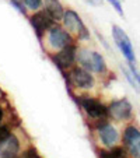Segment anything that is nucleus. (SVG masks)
<instances>
[{
	"label": "nucleus",
	"instance_id": "obj_23",
	"mask_svg": "<svg viewBox=\"0 0 140 158\" xmlns=\"http://www.w3.org/2000/svg\"><path fill=\"white\" fill-rule=\"evenodd\" d=\"M3 116H4V112H3V108L0 106V123H2V120H3Z\"/></svg>",
	"mask_w": 140,
	"mask_h": 158
},
{
	"label": "nucleus",
	"instance_id": "obj_9",
	"mask_svg": "<svg viewBox=\"0 0 140 158\" xmlns=\"http://www.w3.org/2000/svg\"><path fill=\"white\" fill-rule=\"evenodd\" d=\"M97 129H98L100 140L102 141V144H104L105 147H109L111 148V147H113L116 143H118V140H119V133H118V130H116L112 125H109L105 119H102L101 123L97 125Z\"/></svg>",
	"mask_w": 140,
	"mask_h": 158
},
{
	"label": "nucleus",
	"instance_id": "obj_19",
	"mask_svg": "<svg viewBox=\"0 0 140 158\" xmlns=\"http://www.w3.org/2000/svg\"><path fill=\"white\" fill-rule=\"evenodd\" d=\"M107 2L113 7V9L116 10V13H118V14L123 17V10H122V4H121V0H107Z\"/></svg>",
	"mask_w": 140,
	"mask_h": 158
},
{
	"label": "nucleus",
	"instance_id": "obj_12",
	"mask_svg": "<svg viewBox=\"0 0 140 158\" xmlns=\"http://www.w3.org/2000/svg\"><path fill=\"white\" fill-rule=\"evenodd\" d=\"M77 62L81 64V67L90 72H94V52L86 48L77 49Z\"/></svg>",
	"mask_w": 140,
	"mask_h": 158
},
{
	"label": "nucleus",
	"instance_id": "obj_8",
	"mask_svg": "<svg viewBox=\"0 0 140 158\" xmlns=\"http://www.w3.org/2000/svg\"><path fill=\"white\" fill-rule=\"evenodd\" d=\"M53 21L55 20L46 11H38L30 17V23H31V25H32V28L35 30L36 36H38L39 39L42 38V35H44L46 31L51 30V27L53 25Z\"/></svg>",
	"mask_w": 140,
	"mask_h": 158
},
{
	"label": "nucleus",
	"instance_id": "obj_1",
	"mask_svg": "<svg viewBox=\"0 0 140 158\" xmlns=\"http://www.w3.org/2000/svg\"><path fill=\"white\" fill-rule=\"evenodd\" d=\"M63 24H65L66 30L69 32L76 34L78 36V39H88L90 38V32L87 30V27L84 25V23L81 21L80 15L74 11V10H65L63 14Z\"/></svg>",
	"mask_w": 140,
	"mask_h": 158
},
{
	"label": "nucleus",
	"instance_id": "obj_16",
	"mask_svg": "<svg viewBox=\"0 0 140 158\" xmlns=\"http://www.w3.org/2000/svg\"><path fill=\"white\" fill-rule=\"evenodd\" d=\"M18 158H41V155L38 154V151H36L35 148H28V150H25L24 152H23V155H20Z\"/></svg>",
	"mask_w": 140,
	"mask_h": 158
},
{
	"label": "nucleus",
	"instance_id": "obj_24",
	"mask_svg": "<svg viewBox=\"0 0 140 158\" xmlns=\"http://www.w3.org/2000/svg\"><path fill=\"white\" fill-rule=\"evenodd\" d=\"M17 158H18V157H17Z\"/></svg>",
	"mask_w": 140,
	"mask_h": 158
},
{
	"label": "nucleus",
	"instance_id": "obj_7",
	"mask_svg": "<svg viewBox=\"0 0 140 158\" xmlns=\"http://www.w3.org/2000/svg\"><path fill=\"white\" fill-rule=\"evenodd\" d=\"M56 66L59 67L60 70H65V69H70L74 62L77 60V49H76L74 45H69L66 48L60 49L53 57H52Z\"/></svg>",
	"mask_w": 140,
	"mask_h": 158
},
{
	"label": "nucleus",
	"instance_id": "obj_5",
	"mask_svg": "<svg viewBox=\"0 0 140 158\" xmlns=\"http://www.w3.org/2000/svg\"><path fill=\"white\" fill-rule=\"evenodd\" d=\"M80 104L90 118H94V119H105V118L109 115L108 114V108L95 98L83 97V98H80Z\"/></svg>",
	"mask_w": 140,
	"mask_h": 158
},
{
	"label": "nucleus",
	"instance_id": "obj_15",
	"mask_svg": "<svg viewBox=\"0 0 140 158\" xmlns=\"http://www.w3.org/2000/svg\"><path fill=\"white\" fill-rule=\"evenodd\" d=\"M125 146L128 147V150H129L132 157L140 158V136L136 139H133V140L129 141V143H126Z\"/></svg>",
	"mask_w": 140,
	"mask_h": 158
},
{
	"label": "nucleus",
	"instance_id": "obj_4",
	"mask_svg": "<svg viewBox=\"0 0 140 158\" xmlns=\"http://www.w3.org/2000/svg\"><path fill=\"white\" fill-rule=\"evenodd\" d=\"M69 81L76 88L81 89H91L94 87V83H95L90 70L84 69V67H73L69 72Z\"/></svg>",
	"mask_w": 140,
	"mask_h": 158
},
{
	"label": "nucleus",
	"instance_id": "obj_14",
	"mask_svg": "<svg viewBox=\"0 0 140 158\" xmlns=\"http://www.w3.org/2000/svg\"><path fill=\"white\" fill-rule=\"evenodd\" d=\"M94 72L95 73L107 72V63H105L102 55H100L98 52H94Z\"/></svg>",
	"mask_w": 140,
	"mask_h": 158
},
{
	"label": "nucleus",
	"instance_id": "obj_17",
	"mask_svg": "<svg viewBox=\"0 0 140 158\" xmlns=\"http://www.w3.org/2000/svg\"><path fill=\"white\" fill-rule=\"evenodd\" d=\"M23 2L31 10H38L42 6V0H23Z\"/></svg>",
	"mask_w": 140,
	"mask_h": 158
},
{
	"label": "nucleus",
	"instance_id": "obj_10",
	"mask_svg": "<svg viewBox=\"0 0 140 158\" xmlns=\"http://www.w3.org/2000/svg\"><path fill=\"white\" fill-rule=\"evenodd\" d=\"M20 151V140L15 134H10L0 143V158H17Z\"/></svg>",
	"mask_w": 140,
	"mask_h": 158
},
{
	"label": "nucleus",
	"instance_id": "obj_11",
	"mask_svg": "<svg viewBox=\"0 0 140 158\" xmlns=\"http://www.w3.org/2000/svg\"><path fill=\"white\" fill-rule=\"evenodd\" d=\"M45 11L48 13L55 21H59L63 18L65 9L59 0H45Z\"/></svg>",
	"mask_w": 140,
	"mask_h": 158
},
{
	"label": "nucleus",
	"instance_id": "obj_13",
	"mask_svg": "<svg viewBox=\"0 0 140 158\" xmlns=\"http://www.w3.org/2000/svg\"><path fill=\"white\" fill-rule=\"evenodd\" d=\"M100 158H126V151L122 147H111V150H100Z\"/></svg>",
	"mask_w": 140,
	"mask_h": 158
},
{
	"label": "nucleus",
	"instance_id": "obj_21",
	"mask_svg": "<svg viewBox=\"0 0 140 158\" xmlns=\"http://www.w3.org/2000/svg\"><path fill=\"white\" fill-rule=\"evenodd\" d=\"M129 69H130V72L133 73V76H134V78H136V81L139 83V85H140V73L137 72L136 69H134V66H133V63H129Z\"/></svg>",
	"mask_w": 140,
	"mask_h": 158
},
{
	"label": "nucleus",
	"instance_id": "obj_20",
	"mask_svg": "<svg viewBox=\"0 0 140 158\" xmlns=\"http://www.w3.org/2000/svg\"><path fill=\"white\" fill-rule=\"evenodd\" d=\"M10 134H11V131H10V129L7 126H0V143L3 140H6Z\"/></svg>",
	"mask_w": 140,
	"mask_h": 158
},
{
	"label": "nucleus",
	"instance_id": "obj_3",
	"mask_svg": "<svg viewBox=\"0 0 140 158\" xmlns=\"http://www.w3.org/2000/svg\"><path fill=\"white\" fill-rule=\"evenodd\" d=\"M48 44L52 49L60 51V49L66 48L69 45H72L73 39L70 36V34L66 30H63L60 25L53 24L51 27V30L48 31Z\"/></svg>",
	"mask_w": 140,
	"mask_h": 158
},
{
	"label": "nucleus",
	"instance_id": "obj_22",
	"mask_svg": "<svg viewBox=\"0 0 140 158\" xmlns=\"http://www.w3.org/2000/svg\"><path fill=\"white\" fill-rule=\"evenodd\" d=\"M86 2L91 6H101L102 4V0H86Z\"/></svg>",
	"mask_w": 140,
	"mask_h": 158
},
{
	"label": "nucleus",
	"instance_id": "obj_18",
	"mask_svg": "<svg viewBox=\"0 0 140 158\" xmlns=\"http://www.w3.org/2000/svg\"><path fill=\"white\" fill-rule=\"evenodd\" d=\"M10 3H11V6L15 7V10H17L18 13H21V14H25V13H27L24 4H23V0H10Z\"/></svg>",
	"mask_w": 140,
	"mask_h": 158
},
{
	"label": "nucleus",
	"instance_id": "obj_2",
	"mask_svg": "<svg viewBox=\"0 0 140 158\" xmlns=\"http://www.w3.org/2000/svg\"><path fill=\"white\" fill-rule=\"evenodd\" d=\"M112 36H113V41H115L116 46L119 48V51L122 52V55L125 56V59L128 60L129 63L136 62V56H134L133 46H132L130 38L128 36V34H126L121 27L113 25L112 27Z\"/></svg>",
	"mask_w": 140,
	"mask_h": 158
},
{
	"label": "nucleus",
	"instance_id": "obj_6",
	"mask_svg": "<svg viewBox=\"0 0 140 158\" xmlns=\"http://www.w3.org/2000/svg\"><path fill=\"white\" fill-rule=\"evenodd\" d=\"M133 108L132 104L126 98L118 99V101L111 102V105L108 106V114L113 120H128L130 119Z\"/></svg>",
	"mask_w": 140,
	"mask_h": 158
}]
</instances>
